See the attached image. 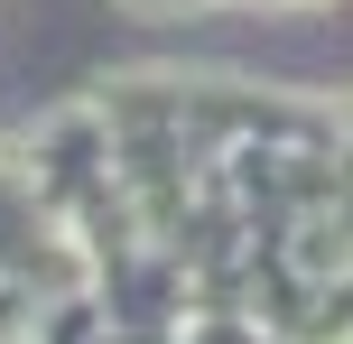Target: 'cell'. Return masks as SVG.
<instances>
[{"mask_svg":"<svg viewBox=\"0 0 353 344\" xmlns=\"http://www.w3.org/2000/svg\"><path fill=\"white\" fill-rule=\"evenodd\" d=\"M121 10H205V0H121Z\"/></svg>","mask_w":353,"mask_h":344,"instance_id":"cell-1","label":"cell"},{"mask_svg":"<svg viewBox=\"0 0 353 344\" xmlns=\"http://www.w3.org/2000/svg\"><path fill=\"white\" fill-rule=\"evenodd\" d=\"M344 159H353V93H344Z\"/></svg>","mask_w":353,"mask_h":344,"instance_id":"cell-2","label":"cell"}]
</instances>
